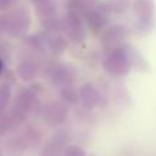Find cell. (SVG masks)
Here are the masks:
<instances>
[{
	"label": "cell",
	"mask_w": 156,
	"mask_h": 156,
	"mask_svg": "<svg viewBox=\"0 0 156 156\" xmlns=\"http://www.w3.org/2000/svg\"><path fill=\"white\" fill-rule=\"evenodd\" d=\"M1 71H2V61L0 60V73H1Z\"/></svg>",
	"instance_id": "1"
}]
</instances>
